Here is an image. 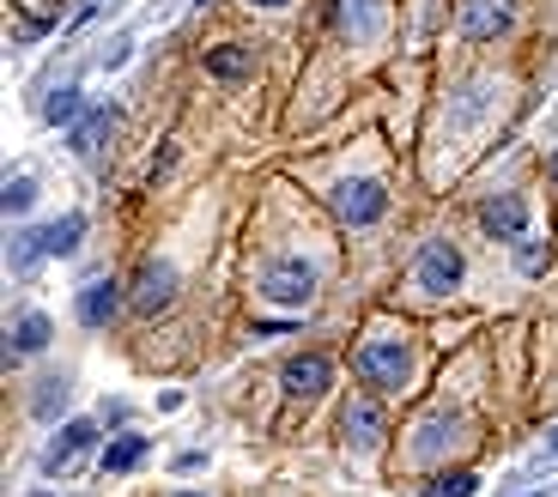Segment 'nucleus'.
<instances>
[{
    "mask_svg": "<svg viewBox=\"0 0 558 497\" xmlns=\"http://www.w3.org/2000/svg\"><path fill=\"white\" fill-rule=\"evenodd\" d=\"M413 279H418V291L449 298V291L461 286V248L449 243V237H432V243L413 255Z\"/></svg>",
    "mask_w": 558,
    "mask_h": 497,
    "instance_id": "f257e3e1",
    "label": "nucleus"
},
{
    "mask_svg": "<svg viewBox=\"0 0 558 497\" xmlns=\"http://www.w3.org/2000/svg\"><path fill=\"white\" fill-rule=\"evenodd\" d=\"M335 213H340V225H377L389 213V189L377 177H352L335 189Z\"/></svg>",
    "mask_w": 558,
    "mask_h": 497,
    "instance_id": "f03ea898",
    "label": "nucleus"
},
{
    "mask_svg": "<svg viewBox=\"0 0 558 497\" xmlns=\"http://www.w3.org/2000/svg\"><path fill=\"white\" fill-rule=\"evenodd\" d=\"M480 225H486L492 243H529V201L522 194H498L480 207Z\"/></svg>",
    "mask_w": 558,
    "mask_h": 497,
    "instance_id": "7ed1b4c3",
    "label": "nucleus"
},
{
    "mask_svg": "<svg viewBox=\"0 0 558 497\" xmlns=\"http://www.w3.org/2000/svg\"><path fill=\"white\" fill-rule=\"evenodd\" d=\"M359 376L371 388H401L407 383V346H395V340L359 346Z\"/></svg>",
    "mask_w": 558,
    "mask_h": 497,
    "instance_id": "20e7f679",
    "label": "nucleus"
},
{
    "mask_svg": "<svg viewBox=\"0 0 558 497\" xmlns=\"http://www.w3.org/2000/svg\"><path fill=\"white\" fill-rule=\"evenodd\" d=\"M262 298L267 304H310L316 298V274L304 262H279L262 274Z\"/></svg>",
    "mask_w": 558,
    "mask_h": 497,
    "instance_id": "39448f33",
    "label": "nucleus"
},
{
    "mask_svg": "<svg viewBox=\"0 0 558 497\" xmlns=\"http://www.w3.org/2000/svg\"><path fill=\"white\" fill-rule=\"evenodd\" d=\"M510 0H461V37H474V43H486V37H504L510 31Z\"/></svg>",
    "mask_w": 558,
    "mask_h": 497,
    "instance_id": "423d86ee",
    "label": "nucleus"
},
{
    "mask_svg": "<svg viewBox=\"0 0 558 497\" xmlns=\"http://www.w3.org/2000/svg\"><path fill=\"white\" fill-rule=\"evenodd\" d=\"M328 383H335V364L322 359V352H304V359L286 364V395H298V401H316Z\"/></svg>",
    "mask_w": 558,
    "mask_h": 497,
    "instance_id": "0eeeda50",
    "label": "nucleus"
},
{
    "mask_svg": "<svg viewBox=\"0 0 558 497\" xmlns=\"http://www.w3.org/2000/svg\"><path fill=\"white\" fill-rule=\"evenodd\" d=\"M328 25H335L340 37H377L383 0H335V7H328Z\"/></svg>",
    "mask_w": 558,
    "mask_h": 497,
    "instance_id": "6e6552de",
    "label": "nucleus"
},
{
    "mask_svg": "<svg viewBox=\"0 0 558 497\" xmlns=\"http://www.w3.org/2000/svg\"><path fill=\"white\" fill-rule=\"evenodd\" d=\"M170 298H177V274H170L165 262H146L140 267V286H134V310L140 316H158Z\"/></svg>",
    "mask_w": 558,
    "mask_h": 497,
    "instance_id": "1a4fd4ad",
    "label": "nucleus"
},
{
    "mask_svg": "<svg viewBox=\"0 0 558 497\" xmlns=\"http://www.w3.org/2000/svg\"><path fill=\"white\" fill-rule=\"evenodd\" d=\"M340 437H347L352 449H377V443H383L377 401H347V413H340Z\"/></svg>",
    "mask_w": 558,
    "mask_h": 497,
    "instance_id": "9d476101",
    "label": "nucleus"
},
{
    "mask_svg": "<svg viewBox=\"0 0 558 497\" xmlns=\"http://www.w3.org/2000/svg\"><path fill=\"white\" fill-rule=\"evenodd\" d=\"M92 443H98V425H92V419H73V425L61 431L49 449H43V473H61L73 456H80V449H92Z\"/></svg>",
    "mask_w": 558,
    "mask_h": 497,
    "instance_id": "9b49d317",
    "label": "nucleus"
},
{
    "mask_svg": "<svg viewBox=\"0 0 558 497\" xmlns=\"http://www.w3.org/2000/svg\"><path fill=\"white\" fill-rule=\"evenodd\" d=\"M110 128H116V110H110V104H98V110H85L80 122L68 128L73 153H85V158H92V153H104V140H110Z\"/></svg>",
    "mask_w": 558,
    "mask_h": 497,
    "instance_id": "f8f14e48",
    "label": "nucleus"
},
{
    "mask_svg": "<svg viewBox=\"0 0 558 497\" xmlns=\"http://www.w3.org/2000/svg\"><path fill=\"white\" fill-rule=\"evenodd\" d=\"M116 304H122V286H116V279H92V286L80 291V322L85 328H104V322L116 316Z\"/></svg>",
    "mask_w": 558,
    "mask_h": 497,
    "instance_id": "ddd939ff",
    "label": "nucleus"
},
{
    "mask_svg": "<svg viewBox=\"0 0 558 497\" xmlns=\"http://www.w3.org/2000/svg\"><path fill=\"white\" fill-rule=\"evenodd\" d=\"M43 255H73L80 248V237H85V219L80 213H68V219H56V225H43Z\"/></svg>",
    "mask_w": 558,
    "mask_h": 497,
    "instance_id": "4468645a",
    "label": "nucleus"
},
{
    "mask_svg": "<svg viewBox=\"0 0 558 497\" xmlns=\"http://www.w3.org/2000/svg\"><path fill=\"white\" fill-rule=\"evenodd\" d=\"M49 334H56V328H49V316H25V322H19V334L7 340V364H19L25 352H43Z\"/></svg>",
    "mask_w": 558,
    "mask_h": 497,
    "instance_id": "2eb2a0df",
    "label": "nucleus"
},
{
    "mask_svg": "<svg viewBox=\"0 0 558 497\" xmlns=\"http://www.w3.org/2000/svg\"><path fill=\"white\" fill-rule=\"evenodd\" d=\"M85 116V104H80V85H61L49 104H43V122H56V128H73Z\"/></svg>",
    "mask_w": 558,
    "mask_h": 497,
    "instance_id": "dca6fc26",
    "label": "nucleus"
},
{
    "mask_svg": "<svg viewBox=\"0 0 558 497\" xmlns=\"http://www.w3.org/2000/svg\"><path fill=\"white\" fill-rule=\"evenodd\" d=\"M140 456H146V437H116L110 449H104V473H128V468H140Z\"/></svg>",
    "mask_w": 558,
    "mask_h": 497,
    "instance_id": "f3484780",
    "label": "nucleus"
},
{
    "mask_svg": "<svg viewBox=\"0 0 558 497\" xmlns=\"http://www.w3.org/2000/svg\"><path fill=\"white\" fill-rule=\"evenodd\" d=\"M250 68H255V61L243 56V49H213V56H207V73H219V80H231V85L250 80Z\"/></svg>",
    "mask_w": 558,
    "mask_h": 497,
    "instance_id": "a211bd4d",
    "label": "nucleus"
},
{
    "mask_svg": "<svg viewBox=\"0 0 558 497\" xmlns=\"http://www.w3.org/2000/svg\"><path fill=\"white\" fill-rule=\"evenodd\" d=\"M474 473H444V480H432L425 485V497H474Z\"/></svg>",
    "mask_w": 558,
    "mask_h": 497,
    "instance_id": "6ab92c4d",
    "label": "nucleus"
},
{
    "mask_svg": "<svg viewBox=\"0 0 558 497\" xmlns=\"http://www.w3.org/2000/svg\"><path fill=\"white\" fill-rule=\"evenodd\" d=\"M37 262H43V237L37 231H19L13 237V267H19V274H31Z\"/></svg>",
    "mask_w": 558,
    "mask_h": 497,
    "instance_id": "aec40b11",
    "label": "nucleus"
},
{
    "mask_svg": "<svg viewBox=\"0 0 558 497\" xmlns=\"http://www.w3.org/2000/svg\"><path fill=\"white\" fill-rule=\"evenodd\" d=\"M31 201H37V182H31V177H13V182H7V219L31 213Z\"/></svg>",
    "mask_w": 558,
    "mask_h": 497,
    "instance_id": "412c9836",
    "label": "nucleus"
},
{
    "mask_svg": "<svg viewBox=\"0 0 558 497\" xmlns=\"http://www.w3.org/2000/svg\"><path fill=\"white\" fill-rule=\"evenodd\" d=\"M56 401H68V376H49V383H43V395H37V413L49 419V413H56Z\"/></svg>",
    "mask_w": 558,
    "mask_h": 497,
    "instance_id": "4be33fe9",
    "label": "nucleus"
},
{
    "mask_svg": "<svg viewBox=\"0 0 558 497\" xmlns=\"http://www.w3.org/2000/svg\"><path fill=\"white\" fill-rule=\"evenodd\" d=\"M517 262H522V274H546V248L541 243H517Z\"/></svg>",
    "mask_w": 558,
    "mask_h": 497,
    "instance_id": "5701e85b",
    "label": "nucleus"
},
{
    "mask_svg": "<svg viewBox=\"0 0 558 497\" xmlns=\"http://www.w3.org/2000/svg\"><path fill=\"white\" fill-rule=\"evenodd\" d=\"M255 7H286V0H255Z\"/></svg>",
    "mask_w": 558,
    "mask_h": 497,
    "instance_id": "b1692460",
    "label": "nucleus"
},
{
    "mask_svg": "<svg viewBox=\"0 0 558 497\" xmlns=\"http://www.w3.org/2000/svg\"><path fill=\"white\" fill-rule=\"evenodd\" d=\"M553 182H558V153H553Z\"/></svg>",
    "mask_w": 558,
    "mask_h": 497,
    "instance_id": "393cba45",
    "label": "nucleus"
},
{
    "mask_svg": "<svg viewBox=\"0 0 558 497\" xmlns=\"http://www.w3.org/2000/svg\"><path fill=\"white\" fill-rule=\"evenodd\" d=\"M37 497H49V492H37Z\"/></svg>",
    "mask_w": 558,
    "mask_h": 497,
    "instance_id": "a878e982",
    "label": "nucleus"
}]
</instances>
